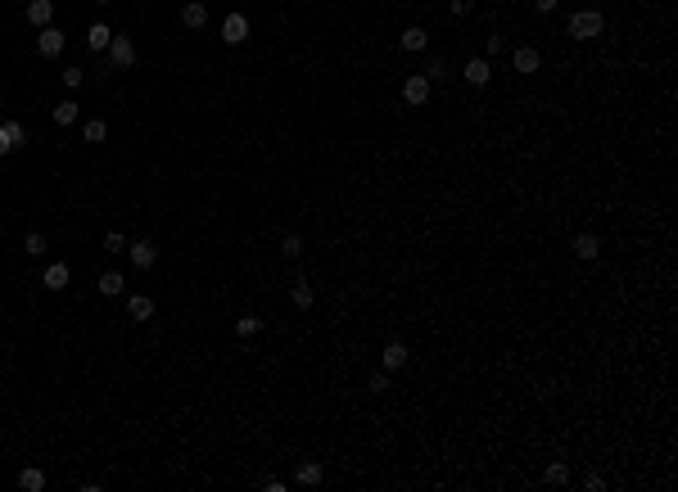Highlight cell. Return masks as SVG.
I'll list each match as a JSON object with an SVG mask.
<instances>
[{
  "label": "cell",
  "instance_id": "obj_22",
  "mask_svg": "<svg viewBox=\"0 0 678 492\" xmlns=\"http://www.w3.org/2000/svg\"><path fill=\"white\" fill-rule=\"evenodd\" d=\"M290 303L308 312V307H312V285H308V281H294V285H290Z\"/></svg>",
  "mask_w": 678,
  "mask_h": 492
},
{
  "label": "cell",
  "instance_id": "obj_27",
  "mask_svg": "<svg viewBox=\"0 0 678 492\" xmlns=\"http://www.w3.org/2000/svg\"><path fill=\"white\" fill-rule=\"evenodd\" d=\"M281 253H285V258H299V253H303V235H294V230H290V235L281 239Z\"/></svg>",
  "mask_w": 678,
  "mask_h": 492
},
{
  "label": "cell",
  "instance_id": "obj_33",
  "mask_svg": "<svg viewBox=\"0 0 678 492\" xmlns=\"http://www.w3.org/2000/svg\"><path fill=\"white\" fill-rule=\"evenodd\" d=\"M584 488H588V492H601V488H606V479H601V475H588Z\"/></svg>",
  "mask_w": 678,
  "mask_h": 492
},
{
  "label": "cell",
  "instance_id": "obj_24",
  "mask_svg": "<svg viewBox=\"0 0 678 492\" xmlns=\"http://www.w3.org/2000/svg\"><path fill=\"white\" fill-rule=\"evenodd\" d=\"M23 253H32V258L45 253V235H41V230H27V235H23Z\"/></svg>",
  "mask_w": 678,
  "mask_h": 492
},
{
  "label": "cell",
  "instance_id": "obj_14",
  "mask_svg": "<svg viewBox=\"0 0 678 492\" xmlns=\"http://www.w3.org/2000/svg\"><path fill=\"white\" fill-rule=\"evenodd\" d=\"M109 41H113L109 23H91V32H86V45H91L95 54H104V50H109Z\"/></svg>",
  "mask_w": 678,
  "mask_h": 492
},
{
  "label": "cell",
  "instance_id": "obj_20",
  "mask_svg": "<svg viewBox=\"0 0 678 492\" xmlns=\"http://www.w3.org/2000/svg\"><path fill=\"white\" fill-rule=\"evenodd\" d=\"M95 289H100L104 298H118L122 294V271H104L100 281H95Z\"/></svg>",
  "mask_w": 678,
  "mask_h": 492
},
{
  "label": "cell",
  "instance_id": "obj_10",
  "mask_svg": "<svg viewBox=\"0 0 678 492\" xmlns=\"http://www.w3.org/2000/svg\"><path fill=\"white\" fill-rule=\"evenodd\" d=\"M181 23H186L190 32H199V27L208 23V5H204V0H190V5H181Z\"/></svg>",
  "mask_w": 678,
  "mask_h": 492
},
{
  "label": "cell",
  "instance_id": "obj_8",
  "mask_svg": "<svg viewBox=\"0 0 678 492\" xmlns=\"http://www.w3.org/2000/svg\"><path fill=\"white\" fill-rule=\"evenodd\" d=\"M511 68H515V73H538V68H543V54L533 50V45H520V50L511 54Z\"/></svg>",
  "mask_w": 678,
  "mask_h": 492
},
{
  "label": "cell",
  "instance_id": "obj_28",
  "mask_svg": "<svg viewBox=\"0 0 678 492\" xmlns=\"http://www.w3.org/2000/svg\"><path fill=\"white\" fill-rule=\"evenodd\" d=\"M367 389H371V393H389V371H376V375H367Z\"/></svg>",
  "mask_w": 678,
  "mask_h": 492
},
{
  "label": "cell",
  "instance_id": "obj_23",
  "mask_svg": "<svg viewBox=\"0 0 678 492\" xmlns=\"http://www.w3.org/2000/svg\"><path fill=\"white\" fill-rule=\"evenodd\" d=\"M82 136L91 140V144H100L104 136H109V122H104V118H91V122H86V127H82Z\"/></svg>",
  "mask_w": 678,
  "mask_h": 492
},
{
  "label": "cell",
  "instance_id": "obj_12",
  "mask_svg": "<svg viewBox=\"0 0 678 492\" xmlns=\"http://www.w3.org/2000/svg\"><path fill=\"white\" fill-rule=\"evenodd\" d=\"M380 366H385V371H403V366H407V348H403V343H385V352H380Z\"/></svg>",
  "mask_w": 678,
  "mask_h": 492
},
{
  "label": "cell",
  "instance_id": "obj_15",
  "mask_svg": "<svg viewBox=\"0 0 678 492\" xmlns=\"http://www.w3.org/2000/svg\"><path fill=\"white\" fill-rule=\"evenodd\" d=\"M489 77H493L489 59H471V64H466V82H471V86H489Z\"/></svg>",
  "mask_w": 678,
  "mask_h": 492
},
{
  "label": "cell",
  "instance_id": "obj_5",
  "mask_svg": "<svg viewBox=\"0 0 678 492\" xmlns=\"http://www.w3.org/2000/svg\"><path fill=\"white\" fill-rule=\"evenodd\" d=\"M429 86H434V82H429V77H425V73H416V77H407V82H403V100H407V104H412V109H421V104L429 100Z\"/></svg>",
  "mask_w": 678,
  "mask_h": 492
},
{
  "label": "cell",
  "instance_id": "obj_16",
  "mask_svg": "<svg viewBox=\"0 0 678 492\" xmlns=\"http://www.w3.org/2000/svg\"><path fill=\"white\" fill-rule=\"evenodd\" d=\"M18 488H23V492H41L45 488V470L23 465V470H18Z\"/></svg>",
  "mask_w": 678,
  "mask_h": 492
},
{
  "label": "cell",
  "instance_id": "obj_30",
  "mask_svg": "<svg viewBox=\"0 0 678 492\" xmlns=\"http://www.w3.org/2000/svg\"><path fill=\"white\" fill-rule=\"evenodd\" d=\"M59 77H64V86H68V91H78V86L86 82V73H82V68H64Z\"/></svg>",
  "mask_w": 678,
  "mask_h": 492
},
{
  "label": "cell",
  "instance_id": "obj_1",
  "mask_svg": "<svg viewBox=\"0 0 678 492\" xmlns=\"http://www.w3.org/2000/svg\"><path fill=\"white\" fill-rule=\"evenodd\" d=\"M601 27H606L601 9H579V14H570V36H579V41H593V36H601Z\"/></svg>",
  "mask_w": 678,
  "mask_h": 492
},
{
  "label": "cell",
  "instance_id": "obj_35",
  "mask_svg": "<svg viewBox=\"0 0 678 492\" xmlns=\"http://www.w3.org/2000/svg\"><path fill=\"white\" fill-rule=\"evenodd\" d=\"M557 5H561V0H533V9H538V14H552Z\"/></svg>",
  "mask_w": 678,
  "mask_h": 492
},
{
  "label": "cell",
  "instance_id": "obj_31",
  "mask_svg": "<svg viewBox=\"0 0 678 492\" xmlns=\"http://www.w3.org/2000/svg\"><path fill=\"white\" fill-rule=\"evenodd\" d=\"M425 77H429V82H439V77H448V64H443V59H434V64L425 68Z\"/></svg>",
  "mask_w": 678,
  "mask_h": 492
},
{
  "label": "cell",
  "instance_id": "obj_7",
  "mask_svg": "<svg viewBox=\"0 0 678 492\" xmlns=\"http://www.w3.org/2000/svg\"><path fill=\"white\" fill-rule=\"evenodd\" d=\"M27 23H32V27H50L54 23V0H27Z\"/></svg>",
  "mask_w": 678,
  "mask_h": 492
},
{
  "label": "cell",
  "instance_id": "obj_34",
  "mask_svg": "<svg viewBox=\"0 0 678 492\" xmlns=\"http://www.w3.org/2000/svg\"><path fill=\"white\" fill-rule=\"evenodd\" d=\"M448 9H452V14L462 18V14H471V0H452V5H448Z\"/></svg>",
  "mask_w": 678,
  "mask_h": 492
},
{
  "label": "cell",
  "instance_id": "obj_21",
  "mask_svg": "<svg viewBox=\"0 0 678 492\" xmlns=\"http://www.w3.org/2000/svg\"><path fill=\"white\" fill-rule=\"evenodd\" d=\"M543 484H552V488L570 484V465H566V461H552V465L543 470Z\"/></svg>",
  "mask_w": 678,
  "mask_h": 492
},
{
  "label": "cell",
  "instance_id": "obj_13",
  "mask_svg": "<svg viewBox=\"0 0 678 492\" xmlns=\"http://www.w3.org/2000/svg\"><path fill=\"white\" fill-rule=\"evenodd\" d=\"M294 479H299L303 488H317L321 479H326V470H321V461H303V465L294 470Z\"/></svg>",
  "mask_w": 678,
  "mask_h": 492
},
{
  "label": "cell",
  "instance_id": "obj_29",
  "mask_svg": "<svg viewBox=\"0 0 678 492\" xmlns=\"http://www.w3.org/2000/svg\"><path fill=\"white\" fill-rule=\"evenodd\" d=\"M5 131H9V140H14V149L27 144V127H23V122H5Z\"/></svg>",
  "mask_w": 678,
  "mask_h": 492
},
{
  "label": "cell",
  "instance_id": "obj_36",
  "mask_svg": "<svg viewBox=\"0 0 678 492\" xmlns=\"http://www.w3.org/2000/svg\"><path fill=\"white\" fill-rule=\"evenodd\" d=\"M95 5H109V0H95Z\"/></svg>",
  "mask_w": 678,
  "mask_h": 492
},
{
  "label": "cell",
  "instance_id": "obj_11",
  "mask_svg": "<svg viewBox=\"0 0 678 492\" xmlns=\"http://www.w3.org/2000/svg\"><path fill=\"white\" fill-rule=\"evenodd\" d=\"M127 316H131V321H149V316H154V298H149V294H131L127 298Z\"/></svg>",
  "mask_w": 678,
  "mask_h": 492
},
{
  "label": "cell",
  "instance_id": "obj_17",
  "mask_svg": "<svg viewBox=\"0 0 678 492\" xmlns=\"http://www.w3.org/2000/svg\"><path fill=\"white\" fill-rule=\"evenodd\" d=\"M78 100H59V104H54V109H50V118L54 122H59V127H73V122H78Z\"/></svg>",
  "mask_w": 678,
  "mask_h": 492
},
{
  "label": "cell",
  "instance_id": "obj_2",
  "mask_svg": "<svg viewBox=\"0 0 678 492\" xmlns=\"http://www.w3.org/2000/svg\"><path fill=\"white\" fill-rule=\"evenodd\" d=\"M36 50H41V59H59L64 54V32L59 27H36Z\"/></svg>",
  "mask_w": 678,
  "mask_h": 492
},
{
  "label": "cell",
  "instance_id": "obj_9",
  "mask_svg": "<svg viewBox=\"0 0 678 492\" xmlns=\"http://www.w3.org/2000/svg\"><path fill=\"white\" fill-rule=\"evenodd\" d=\"M570 248H575V253L584 258V262H593V258H601V239L593 235V230H579V235H575V244H570Z\"/></svg>",
  "mask_w": 678,
  "mask_h": 492
},
{
  "label": "cell",
  "instance_id": "obj_32",
  "mask_svg": "<svg viewBox=\"0 0 678 492\" xmlns=\"http://www.w3.org/2000/svg\"><path fill=\"white\" fill-rule=\"evenodd\" d=\"M5 154H14V140H9V131H5V122H0V158Z\"/></svg>",
  "mask_w": 678,
  "mask_h": 492
},
{
  "label": "cell",
  "instance_id": "obj_25",
  "mask_svg": "<svg viewBox=\"0 0 678 492\" xmlns=\"http://www.w3.org/2000/svg\"><path fill=\"white\" fill-rule=\"evenodd\" d=\"M258 330H263V321H258V316H240V321H235V334H240V339H253Z\"/></svg>",
  "mask_w": 678,
  "mask_h": 492
},
{
  "label": "cell",
  "instance_id": "obj_19",
  "mask_svg": "<svg viewBox=\"0 0 678 492\" xmlns=\"http://www.w3.org/2000/svg\"><path fill=\"white\" fill-rule=\"evenodd\" d=\"M398 41H403V50H425V45H429V32H425V27H407V32L403 36H398Z\"/></svg>",
  "mask_w": 678,
  "mask_h": 492
},
{
  "label": "cell",
  "instance_id": "obj_3",
  "mask_svg": "<svg viewBox=\"0 0 678 492\" xmlns=\"http://www.w3.org/2000/svg\"><path fill=\"white\" fill-rule=\"evenodd\" d=\"M136 64V45H131V36H113L109 41V68H131Z\"/></svg>",
  "mask_w": 678,
  "mask_h": 492
},
{
  "label": "cell",
  "instance_id": "obj_4",
  "mask_svg": "<svg viewBox=\"0 0 678 492\" xmlns=\"http://www.w3.org/2000/svg\"><path fill=\"white\" fill-rule=\"evenodd\" d=\"M127 258H131V267H136V271H149V267L159 262L154 239H136V244H127Z\"/></svg>",
  "mask_w": 678,
  "mask_h": 492
},
{
  "label": "cell",
  "instance_id": "obj_6",
  "mask_svg": "<svg viewBox=\"0 0 678 492\" xmlns=\"http://www.w3.org/2000/svg\"><path fill=\"white\" fill-rule=\"evenodd\" d=\"M244 36H249V18H244V14H226L222 18V41L226 45H240Z\"/></svg>",
  "mask_w": 678,
  "mask_h": 492
},
{
  "label": "cell",
  "instance_id": "obj_26",
  "mask_svg": "<svg viewBox=\"0 0 678 492\" xmlns=\"http://www.w3.org/2000/svg\"><path fill=\"white\" fill-rule=\"evenodd\" d=\"M127 248V235L122 230H104V253H122Z\"/></svg>",
  "mask_w": 678,
  "mask_h": 492
},
{
  "label": "cell",
  "instance_id": "obj_18",
  "mask_svg": "<svg viewBox=\"0 0 678 492\" xmlns=\"http://www.w3.org/2000/svg\"><path fill=\"white\" fill-rule=\"evenodd\" d=\"M68 262H50L45 267V289H68Z\"/></svg>",
  "mask_w": 678,
  "mask_h": 492
}]
</instances>
